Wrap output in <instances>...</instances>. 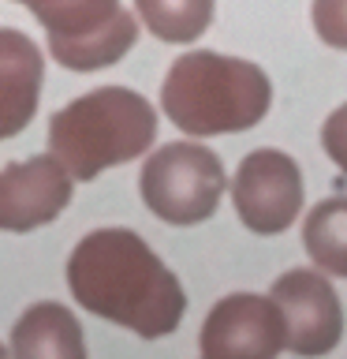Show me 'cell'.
<instances>
[{"label": "cell", "instance_id": "cell-1", "mask_svg": "<svg viewBox=\"0 0 347 359\" xmlns=\"http://www.w3.org/2000/svg\"><path fill=\"white\" fill-rule=\"evenodd\" d=\"M67 285L75 303L90 314L146 341L176 333L187 314L183 285L131 229H97L83 236L67 258Z\"/></svg>", "mask_w": 347, "mask_h": 359}, {"label": "cell", "instance_id": "cell-2", "mask_svg": "<svg viewBox=\"0 0 347 359\" xmlns=\"http://www.w3.org/2000/svg\"><path fill=\"white\" fill-rule=\"evenodd\" d=\"M269 101L273 83L262 67L209 49L179 56L161 86L164 116L194 139L254 128L269 112Z\"/></svg>", "mask_w": 347, "mask_h": 359}, {"label": "cell", "instance_id": "cell-3", "mask_svg": "<svg viewBox=\"0 0 347 359\" xmlns=\"http://www.w3.org/2000/svg\"><path fill=\"white\" fill-rule=\"evenodd\" d=\"M157 139V112L127 86H101L75 97L49 120V154L75 180L142 157Z\"/></svg>", "mask_w": 347, "mask_h": 359}, {"label": "cell", "instance_id": "cell-4", "mask_svg": "<svg viewBox=\"0 0 347 359\" xmlns=\"http://www.w3.org/2000/svg\"><path fill=\"white\" fill-rule=\"evenodd\" d=\"M224 165L209 146L168 142L142 165V202L168 224H201L224 198Z\"/></svg>", "mask_w": 347, "mask_h": 359}, {"label": "cell", "instance_id": "cell-5", "mask_svg": "<svg viewBox=\"0 0 347 359\" xmlns=\"http://www.w3.org/2000/svg\"><path fill=\"white\" fill-rule=\"evenodd\" d=\"M49 49L71 72L112 67L131 53L139 22L120 0H49L38 11Z\"/></svg>", "mask_w": 347, "mask_h": 359}, {"label": "cell", "instance_id": "cell-6", "mask_svg": "<svg viewBox=\"0 0 347 359\" xmlns=\"http://www.w3.org/2000/svg\"><path fill=\"white\" fill-rule=\"evenodd\" d=\"M232 202L254 236H280L302 213V176L284 150H254L232 180Z\"/></svg>", "mask_w": 347, "mask_h": 359}, {"label": "cell", "instance_id": "cell-7", "mask_svg": "<svg viewBox=\"0 0 347 359\" xmlns=\"http://www.w3.org/2000/svg\"><path fill=\"white\" fill-rule=\"evenodd\" d=\"M288 348V322L273 296L235 292L209 311L201 325L206 359H273Z\"/></svg>", "mask_w": 347, "mask_h": 359}, {"label": "cell", "instance_id": "cell-8", "mask_svg": "<svg viewBox=\"0 0 347 359\" xmlns=\"http://www.w3.org/2000/svg\"><path fill=\"white\" fill-rule=\"evenodd\" d=\"M269 296L284 311L288 348L295 355H329L344 337V307L332 285L313 269H288Z\"/></svg>", "mask_w": 347, "mask_h": 359}, {"label": "cell", "instance_id": "cell-9", "mask_svg": "<svg viewBox=\"0 0 347 359\" xmlns=\"http://www.w3.org/2000/svg\"><path fill=\"white\" fill-rule=\"evenodd\" d=\"M71 180L52 154L0 168V232H30L56 221L71 202Z\"/></svg>", "mask_w": 347, "mask_h": 359}, {"label": "cell", "instance_id": "cell-10", "mask_svg": "<svg viewBox=\"0 0 347 359\" xmlns=\"http://www.w3.org/2000/svg\"><path fill=\"white\" fill-rule=\"evenodd\" d=\"M45 60L22 30L0 27V142L19 135L38 112Z\"/></svg>", "mask_w": 347, "mask_h": 359}, {"label": "cell", "instance_id": "cell-11", "mask_svg": "<svg viewBox=\"0 0 347 359\" xmlns=\"http://www.w3.org/2000/svg\"><path fill=\"white\" fill-rule=\"evenodd\" d=\"M11 352L22 359H83V325L60 303H38L11 330Z\"/></svg>", "mask_w": 347, "mask_h": 359}, {"label": "cell", "instance_id": "cell-12", "mask_svg": "<svg viewBox=\"0 0 347 359\" xmlns=\"http://www.w3.org/2000/svg\"><path fill=\"white\" fill-rule=\"evenodd\" d=\"M302 247L321 273L347 277V195L325 198L306 213Z\"/></svg>", "mask_w": 347, "mask_h": 359}, {"label": "cell", "instance_id": "cell-13", "mask_svg": "<svg viewBox=\"0 0 347 359\" xmlns=\"http://www.w3.org/2000/svg\"><path fill=\"white\" fill-rule=\"evenodd\" d=\"M153 38L187 45L201 38L213 22V0H134Z\"/></svg>", "mask_w": 347, "mask_h": 359}, {"label": "cell", "instance_id": "cell-14", "mask_svg": "<svg viewBox=\"0 0 347 359\" xmlns=\"http://www.w3.org/2000/svg\"><path fill=\"white\" fill-rule=\"evenodd\" d=\"M310 19L325 45L347 53V0H313Z\"/></svg>", "mask_w": 347, "mask_h": 359}, {"label": "cell", "instance_id": "cell-15", "mask_svg": "<svg viewBox=\"0 0 347 359\" xmlns=\"http://www.w3.org/2000/svg\"><path fill=\"white\" fill-rule=\"evenodd\" d=\"M321 146H325V154L332 157V165L347 176V105H340L329 120H325Z\"/></svg>", "mask_w": 347, "mask_h": 359}, {"label": "cell", "instance_id": "cell-16", "mask_svg": "<svg viewBox=\"0 0 347 359\" xmlns=\"http://www.w3.org/2000/svg\"><path fill=\"white\" fill-rule=\"evenodd\" d=\"M19 4H27V8H30V11H38V8H41V4H49V0H19Z\"/></svg>", "mask_w": 347, "mask_h": 359}, {"label": "cell", "instance_id": "cell-17", "mask_svg": "<svg viewBox=\"0 0 347 359\" xmlns=\"http://www.w3.org/2000/svg\"><path fill=\"white\" fill-rule=\"evenodd\" d=\"M0 355H4V344H0Z\"/></svg>", "mask_w": 347, "mask_h": 359}]
</instances>
